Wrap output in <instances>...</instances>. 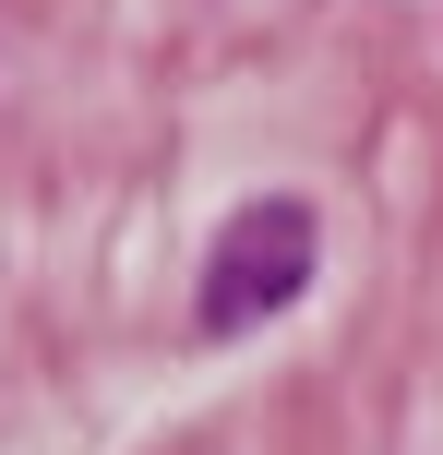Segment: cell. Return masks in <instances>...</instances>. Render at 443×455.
<instances>
[{
    "instance_id": "6da1fadb",
    "label": "cell",
    "mask_w": 443,
    "mask_h": 455,
    "mask_svg": "<svg viewBox=\"0 0 443 455\" xmlns=\"http://www.w3.org/2000/svg\"><path fill=\"white\" fill-rule=\"evenodd\" d=\"M312 264H324V216H312L300 192H264V204H240L228 228H216V251H204L192 336H252V323H276L288 299L312 288Z\"/></svg>"
}]
</instances>
